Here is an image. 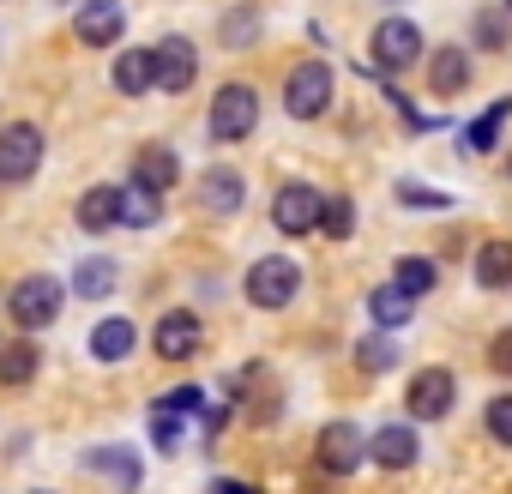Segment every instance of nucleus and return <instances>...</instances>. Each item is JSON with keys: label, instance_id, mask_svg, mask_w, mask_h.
Here are the masks:
<instances>
[{"label": "nucleus", "instance_id": "obj_32", "mask_svg": "<svg viewBox=\"0 0 512 494\" xmlns=\"http://www.w3.org/2000/svg\"><path fill=\"white\" fill-rule=\"evenodd\" d=\"M205 398H199V386H175L169 398H157V410H175V416H193Z\"/></svg>", "mask_w": 512, "mask_h": 494}, {"label": "nucleus", "instance_id": "obj_20", "mask_svg": "<svg viewBox=\"0 0 512 494\" xmlns=\"http://www.w3.org/2000/svg\"><path fill=\"white\" fill-rule=\"evenodd\" d=\"M109 79H115L121 97H145V91H151V49H121Z\"/></svg>", "mask_w": 512, "mask_h": 494}, {"label": "nucleus", "instance_id": "obj_19", "mask_svg": "<svg viewBox=\"0 0 512 494\" xmlns=\"http://www.w3.org/2000/svg\"><path fill=\"white\" fill-rule=\"evenodd\" d=\"M37 368H43V350L31 344V332H19L7 350H0V386H25Z\"/></svg>", "mask_w": 512, "mask_h": 494}, {"label": "nucleus", "instance_id": "obj_21", "mask_svg": "<svg viewBox=\"0 0 512 494\" xmlns=\"http://www.w3.org/2000/svg\"><path fill=\"white\" fill-rule=\"evenodd\" d=\"M133 344H139L133 320H103V326L91 332V356H97V362H127V356H133Z\"/></svg>", "mask_w": 512, "mask_h": 494}, {"label": "nucleus", "instance_id": "obj_36", "mask_svg": "<svg viewBox=\"0 0 512 494\" xmlns=\"http://www.w3.org/2000/svg\"><path fill=\"white\" fill-rule=\"evenodd\" d=\"M217 494H260V488H247V482H223Z\"/></svg>", "mask_w": 512, "mask_h": 494}, {"label": "nucleus", "instance_id": "obj_29", "mask_svg": "<svg viewBox=\"0 0 512 494\" xmlns=\"http://www.w3.org/2000/svg\"><path fill=\"white\" fill-rule=\"evenodd\" d=\"M356 362H362V374H386V368L398 362V344H392L386 332H368L362 350H356Z\"/></svg>", "mask_w": 512, "mask_h": 494}, {"label": "nucleus", "instance_id": "obj_23", "mask_svg": "<svg viewBox=\"0 0 512 494\" xmlns=\"http://www.w3.org/2000/svg\"><path fill=\"white\" fill-rule=\"evenodd\" d=\"M476 284H482V290H506V284H512V241H482V254H476Z\"/></svg>", "mask_w": 512, "mask_h": 494}, {"label": "nucleus", "instance_id": "obj_28", "mask_svg": "<svg viewBox=\"0 0 512 494\" xmlns=\"http://www.w3.org/2000/svg\"><path fill=\"white\" fill-rule=\"evenodd\" d=\"M320 235H332V241H344L350 229H356V205L338 193V199H320V223H314Z\"/></svg>", "mask_w": 512, "mask_h": 494}, {"label": "nucleus", "instance_id": "obj_26", "mask_svg": "<svg viewBox=\"0 0 512 494\" xmlns=\"http://www.w3.org/2000/svg\"><path fill=\"white\" fill-rule=\"evenodd\" d=\"M368 314L380 320V332H392V326H404V320H410V296H404L398 284H380V290L368 296Z\"/></svg>", "mask_w": 512, "mask_h": 494}, {"label": "nucleus", "instance_id": "obj_16", "mask_svg": "<svg viewBox=\"0 0 512 494\" xmlns=\"http://www.w3.org/2000/svg\"><path fill=\"white\" fill-rule=\"evenodd\" d=\"M241 199H247V181H241L235 169H211V175L199 181V205H205V211H217V217L241 211Z\"/></svg>", "mask_w": 512, "mask_h": 494}, {"label": "nucleus", "instance_id": "obj_22", "mask_svg": "<svg viewBox=\"0 0 512 494\" xmlns=\"http://www.w3.org/2000/svg\"><path fill=\"white\" fill-rule=\"evenodd\" d=\"M157 211H163V193H151V187L127 181V187H121V217H115V223H127V229H151V223H157Z\"/></svg>", "mask_w": 512, "mask_h": 494}, {"label": "nucleus", "instance_id": "obj_27", "mask_svg": "<svg viewBox=\"0 0 512 494\" xmlns=\"http://www.w3.org/2000/svg\"><path fill=\"white\" fill-rule=\"evenodd\" d=\"M506 115H512V103H494L488 115H476V121L464 127V145H470V151H494V145H500L494 133H500V121H506Z\"/></svg>", "mask_w": 512, "mask_h": 494}, {"label": "nucleus", "instance_id": "obj_25", "mask_svg": "<svg viewBox=\"0 0 512 494\" xmlns=\"http://www.w3.org/2000/svg\"><path fill=\"white\" fill-rule=\"evenodd\" d=\"M115 278H121V272H115V260H103V254H97V260H85V266H73V290H79L85 302L109 296V290H115Z\"/></svg>", "mask_w": 512, "mask_h": 494}, {"label": "nucleus", "instance_id": "obj_11", "mask_svg": "<svg viewBox=\"0 0 512 494\" xmlns=\"http://www.w3.org/2000/svg\"><path fill=\"white\" fill-rule=\"evenodd\" d=\"M314 458H320L326 476H350V470L362 464V428H356V422H332V428L320 434Z\"/></svg>", "mask_w": 512, "mask_h": 494}, {"label": "nucleus", "instance_id": "obj_14", "mask_svg": "<svg viewBox=\"0 0 512 494\" xmlns=\"http://www.w3.org/2000/svg\"><path fill=\"white\" fill-rule=\"evenodd\" d=\"M85 470H103L115 488H139V476H145L133 446H91V452H85Z\"/></svg>", "mask_w": 512, "mask_h": 494}, {"label": "nucleus", "instance_id": "obj_1", "mask_svg": "<svg viewBox=\"0 0 512 494\" xmlns=\"http://www.w3.org/2000/svg\"><path fill=\"white\" fill-rule=\"evenodd\" d=\"M296 296H302V266H296L290 254H266V260L247 266V302H253V308L278 314V308H290Z\"/></svg>", "mask_w": 512, "mask_h": 494}, {"label": "nucleus", "instance_id": "obj_5", "mask_svg": "<svg viewBox=\"0 0 512 494\" xmlns=\"http://www.w3.org/2000/svg\"><path fill=\"white\" fill-rule=\"evenodd\" d=\"M326 103H332V67H326V61L290 67V79H284V109H290L296 121H314V115H326Z\"/></svg>", "mask_w": 512, "mask_h": 494}, {"label": "nucleus", "instance_id": "obj_6", "mask_svg": "<svg viewBox=\"0 0 512 494\" xmlns=\"http://www.w3.org/2000/svg\"><path fill=\"white\" fill-rule=\"evenodd\" d=\"M193 79H199V55H193V43L187 37H163L157 49H151V91H193Z\"/></svg>", "mask_w": 512, "mask_h": 494}, {"label": "nucleus", "instance_id": "obj_30", "mask_svg": "<svg viewBox=\"0 0 512 494\" xmlns=\"http://www.w3.org/2000/svg\"><path fill=\"white\" fill-rule=\"evenodd\" d=\"M181 428H187V422H181L175 410H151V440H157V452H175V446H181Z\"/></svg>", "mask_w": 512, "mask_h": 494}, {"label": "nucleus", "instance_id": "obj_4", "mask_svg": "<svg viewBox=\"0 0 512 494\" xmlns=\"http://www.w3.org/2000/svg\"><path fill=\"white\" fill-rule=\"evenodd\" d=\"M37 169H43V133H37L31 121L0 127V181H7V187H25Z\"/></svg>", "mask_w": 512, "mask_h": 494}, {"label": "nucleus", "instance_id": "obj_13", "mask_svg": "<svg viewBox=\"0 0 512 494\" xmlns=\"http://www.w3.org/2000/svg\"><path fill=\"white\" fill-rule=\"evenodd\" d=\"M368 452H374V464H380V470H410L422 446H416V428H404V422H386V428L374 434V446H368Z\"/></svg>", "mask_w": 512, "mask_h": 494}, {"label": "nucleus", "instance_id": "obj_35", "mask_svg": "<svg viewBox=\"0 0 512 494\" xmlns=\"http://www.w3.org/2000/svg\"><path fill=\"white\" fill-rule=\"evenodd\" d=\"M398 199H404V205H434V211L446 205V193H428V187H416V181H404V187H398Z\"/></svg>", "mask_w": 512, "mask_h": 494}, {"label": "nucleus", "instance_id": "obj_24", "mask_svg": "<svg viewBox=\"0 0 512 494\" xmlns=\"http://www.w3.org/2000/svg\"><path fill=\"white\" fill-rule=\"evenodd\" d=\"M392 284L416 302V296H428V290L440 284V266H434V260H422V254H410V260H398V266H392Z\"/></svg>", "mask_w": 512, "mask_h": 494}, {"label": "nucleus", "instance_id": "obj_18", "mask_svg": "<svg viewBox=\"0 0 512 494\" xmlns=\"http://www.w3.org/2000/svg\"><path fill=\"white\" fill-rule=\"evenodd\" d=\"M115 217H121V187H91V193L79 199V229H85V235L115 229Z\"/></svg>", "mask_w": 512, "mask_h": 494}, {"label": "nucleus", "instance_id": "obj_7", "mask_svg": "<svg viewBox=\"0 0 512 494\" xmlns=\"http://www.w3.org/2000/svg\"><path fill=\"white\" fill-rule=\"evenodd\" d=\"M127 31V13H121V0H79V13H73V37L85 49H109L121 43Z\"/></svg>", "mask_w": 512, "mask_h": 494}, {"label": "nucleus", "instance_id": "obj_12", "mask_svg": "<svg viewBox=\"0 0 512 494\" xmlns=\"http://www.w3.org/2000/svg\"><path fill=\"white\" fill-rule=\"evenodd\" d=\"M151 350H157L163 362H187V356L199 350V314H187V308L163 314L157 332H151Z\"/></svg>", "mask_w": 512, "mask_h": 494}, {"label": "nucleus", "instance_id": "obj_2", "mask_svg": "<svg viewBox=\"0 0 512 494\" xmlns=\"http://www.w3.org/2000/svg\"><path fill=\"white\" fill-rule=\"evenodd\" d=\"M253 127H260V91L253 85H223L217 97H211V139L217 145H241Z\"/></svg>", "mask_w": 512, "mask_h": 494}, {"label": "nucleus", "instance_id": "obj_3", "mask_svg": "<svg viewBox=\"0 0 512 494\" xmlns=\"http://www.w3.org/2000/svg\"><path fill=\"white\" fill-rule=\"evenodd\" d=\"M61 278H25V284H13V296H7V314H13V326L19 332H43V326H55V314H61Z\"/></svg>", "mask_w": 512, "mask_h": 494}, {"label": "nucleus", "instance_id": "obj_33", "mask_svg": "<svg viewBox=\"0 0 512 494\" xmlns=\"http://www.w3.org/2000/svg\"><path fill=\"white\" fill-rule=\"evenodd\" d=\"M476 43H482V49H506V25H500L494 13H476Z\"/></svg>", "mask_w": 512, "mask_h": 494}, {"label": "nucleus", "instance_id": "obj_34", "mask_svg": "<svg viewBox=\"0 0 512 494\" xmlns=\"http://www.w3.org/2000/svg\"><path fill=\"white\" fill-rule=\"evenodd\" d=\"M488 368H494V374H512V326L494 332V344H488Z\"/></svg>", "mask_w": 512, "mask_h": 494}, {"label": "nucleus", "instance_id": "obj_31", "mask_svg": "<svg viewBox=\"0 0 512 494\" xmlns=\"http://www.w3.org/2000/svg\"><path fill=\"white\" fill-rule=\"evenodd\" d=\"M482 422H488V434H494V440H500V446H512V398H494V404H488V416H482Z\"/></svg>", "mask_w": 512, "mask_h": 494}, {"label": "nucleus", "instance_id": "obj_37", "mask_svg": "<svg viewBox=\"0 0 512 494\" xmlns=\"http://www.w3.org/2000/svg\"><path fill=\"white\" fill-rule=\"evenodd\" d=\"M506 13H512V0H506Z\"/></svg>", "mask_w": 512, "mask_h": 494}, {"label": "nucleus", "instance_id": "obj_9", "mask_svg": "<svg viewBox=\"0 0 512 494\" xmlns=\"http://www.w3.org/2000/svg\"><path fill=\"white\" fill-rule=\"evenodd\" d=\"M452 398H458V380H452L446 368H422V374L410 380V392H404V404H410L416 422H440V416L452 410Z\"/></svg>", "mask_w": 512, "mask_h": 494}, {"label": "nucleus", "instance_id": "obj_17", "mask_svg": "<svg viewBox=\"0 0 512 494\" xmlns=\"http://www.w3.org/2000/svg\"><path fill=\"white\" fill-rule=\"evenodd\" d=\"M175 175H181V163H175V151H169V145H145V151L133 157V181H139V187H151V193L175 187Z\"/></svg>", "mask_w": 512, "mask_h": 494}, {"label": "nucleus", "instance_id": "obj_15", "mask_svg": "<svg viewBox=\"0 0 512 494\" xmlns=\"http://www.w3.org/2000/svg\"><path fill=\"white\" fill-rule=\"evenodd\" d=\"M470 85V55L464 49H434V61H428V91L434 97H458Z\"/></svg>", "mask_w": 512, "mask_h": 494}, {"label": "nucleus", "instance_id": "obj_10", "mask_svg": "<svg viewBox=\"0 0 512 494\" xmlns=\"http://www.w3.org/2000/svg\"><path fill=\"white\" fill-rule=\"evenodd\" d=\"M374 61H380L386 73L416 67V61H422V31H416L410 19H386V25L374 31Z\"/></svg>", "mask_w": 512, "mask_h": 494}, {"label": "nucleus", "instance_id": "obj_8", "mask_svg": "<svg viewBox=\"0 0 512 494\" xmlns=\"http://www.w3.org/2000/svg\"><path fill=\"white\" fill-rule=\"evenodd\" d=\"M272 223H278L284 235H314V223H320V187H308V181L278 187V199H272Z\"/></svg>", "mask_w": 512, "mask_h": 494}]
</instances>
